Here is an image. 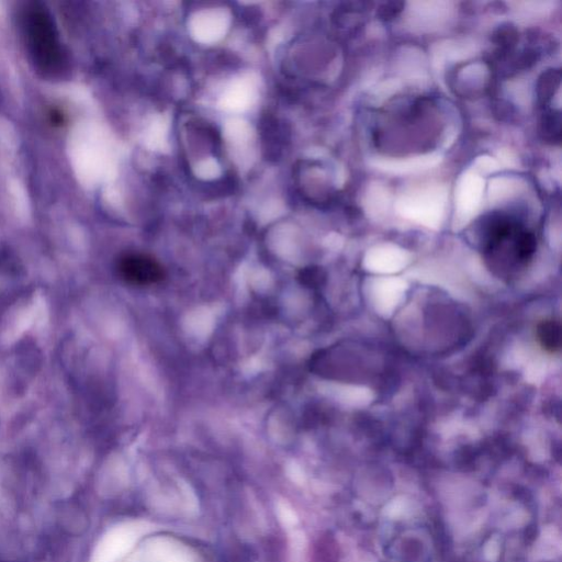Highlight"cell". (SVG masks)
<instances>
[{"label": "cell", "instance_id": "cell-1", "mask_svg": "<svg viewBox=\"0 0 562 562\" xmlns=\"http://www.w3.org/2000/svg\"><path fill=\"white\" fill-rule=\"evenodd\" d=\"M480 244L488 268L509 278L525 268L537 248L536 236L509 215L495 212L480 226Z\"/></svg>", "mask_w": 562, "mask_h": 562}, {"label": "cell", "instance_id": "cell-2", "mask_svg": "<svg viewBox=\"0 0 562 562\" xmlns=\"http://www.w3.org/2000/svg\"><path fill=\"white\" fill-rule=\"evenodd\" d=\"M19 25L35 69L48 79L67 77L70 71L68 52L45 4L26 2L19 12Z\"/></svg>", "mask_w": 562, "mask_h": 562}, {"label": "cell", "instance_id": "cell-3", "mask_svg": "<svg viewBox=\"0 0 562 562\" xmlns=\"http://www.w3.org/2000/svg\"><path fill=\"white\" fill-rule=\"evenodd\" d=\"M120 278L132 285H151L165 277L162 266L153 257L145 254H126L116 265Z\"/></svg>", "mask_w": 562, "mask_h": 562}, {"label": "cell", "instance_id": "cell-4", "mask_svg": "<svg viewBox=\"0 0 562 562\" xmlns=\"http://www.w3.org/2000/svg\"><path fill=\"white\" fill-rule=\"evenodd\" d=\"M537 336L546 350L555 352L560 349V323L558 321L541 322L537 327Z\"/></svg>", "mask_w": 562, "mask_h": 562}, {"label": "cell", "instance_id": "cell-5", "mask_svg": "<svg viewBox=\"0 0 562 562\" xmlns=\"http://www.w3.org/2000/svg\"><path fill=\"white\" fill-rule=\"evenodd\" d=\"M560 80V71L550 69L547 72H543L538 85V94L539 99L542 102H546L550 95L552 94V88H554L555 83L558 85Z\"/></svg>", "mask_w": 562, "mask_h": 562}, {"label": "cell", "instance_id": "cell-6", "mask_svg": "<svg viewBox=\"0 0 562 562\" xmlns=\"http://www.w3.org/2000/svg\"><path fill=\"white\" fill-rule=\"evenodd\" d=\"M541 133L550 140L560 139V115L552 111L543 115L541 121Z\"/></svg>", "mask_w": 562, "mask_h": 562}, {"label": "cell", "instance_id": "cell-7", "mask_svg": "<svg viewBox=\"0 0 562 562\" xmlns=\"http://www.w3.org/2000/svg\"><path fill=\"white\" fill-rule=\"evenodd\" d=\"M517 38V32L516 30L510 26H499L495 31L494 40L495 42L502 46V48H510L515 43Z\"/></svg>", "mask_w": 562, "mask_h": 562}, {"label": "cell", "instance_id": "cell-8", "mask_svg": "<svg viewBox=\"0 0 562 562\" xmlns=\"http://www.w3.org/2000/svg\"><path fill=\"white\" fill-rule=\"evenodd\" d=\"M401 10H402V3L390 2V3L383 4L379 9V15L381 19L390 20V19H393L394 16H396Z\"/></svg>", "mask_w": 562, "mask_h": 562}, {"label": "cell", "instance_id": "cell-9", "mask_svg": "<svg viewBox=\"0 0 562 562\" xmlns=\"http://www.w3.org/2000/svg\"><path fill=\"white\" fill-rule=\"evenodd\" d=\"M49 122L54 126H61L66 122L65 114L59 109H52L48 113Z\"/></svg>", "mask_w": 562, "mask_h": 562}]
</instances>
